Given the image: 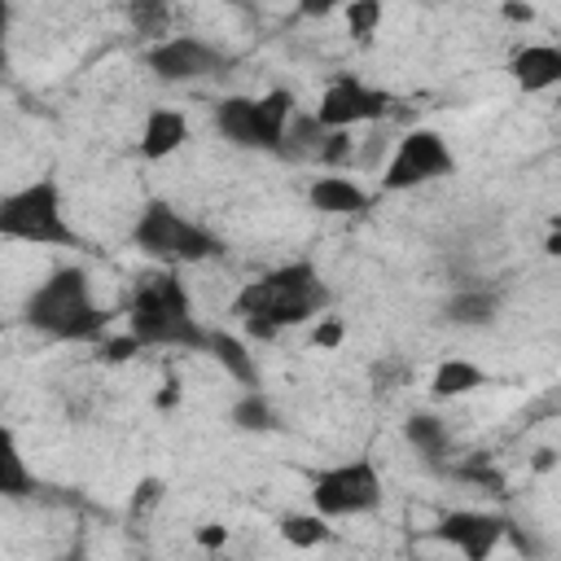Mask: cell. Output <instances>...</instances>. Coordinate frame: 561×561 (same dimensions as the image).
Masks as SVG:
<instances>
[{"label":"cell","instance_id":"23","mask_svg":"<svg viewBox=\"0 0 561 561\" xmlns=\"http://www.w3.org/2000/svg\"><path fill=\"white\" fill-rule=\"evenodd\" d=\"M381 13H386V9H381L377 0H351V4H346V26H351V35H355V39H373Z\"/></svg>","mask_w":561,"mask_h":561},{"label":"cell","instance_id":"26","mask_svg":"<svg viewBox=\"0 0 561 561\" xmlns=\"http://www.w3.org/2000/svg\"><path fill=\"white\" fill-rule=\"evenodd\" d=\"M456 478H460V482H478L482 491H504V478H500L491 465H482V460L460 465V469H456Z\"/></svg>","mask_w":561,"mask_h":561},{"label":"cell","instance_id":"9","mask_svg":"<svg viewBox=\"0 0 561 561\" xmlns=\"http://www.w3.org/2000/svg\"><path fill=\"white\" fill-rule=\"evenodd\" d=\"M434 539H443L447 548H456L465 561H491V552L508 539V522L495 517V513L456 508V513H443L438 517Z\"/></svg>","mask_w":561,"mask_h":561},{"label":"cell","instance_id":"34","mask_svg":"<svg viewBox=\"0 0 561 561\" xmlns=\"http://www.w3.org/2000/svg\"><path fill=\"white\" fill-rule=\"evenodd\" d=\"M552 228H557V232H552V237L543 241V250H548V254H561V219H557Z\"/></svg>","mask_w":561,"mask_h":561},{"label":"cell","instance_id":"14","mask_svg":"<svg viewBox=\"0 0 561 561\" xmlns=\"http://www.w3.org/2000/svg\"><path fill=\"white\" fill-rule=\"evenodd\" d=\"M206 351H210V359H215V364H219L237 386H245V390H259V386H263L259 364H254V355L245 351V342H241V337H232V333H224V329H210Z\"/></svg>","mask_w":561,"mask_h":561},{"label":"cell","instance_id":"16","mask_svg":"<svg viewBox=\"0 0 561 561\" xmlns=\"http://www.w3.org/2000/svg\"><path fill=\"white\" fill-rule=\"evenodd\" d=\"M478 386H486V373L478 364H469V359H443L434 368V377H430V394L434 399H456V394H469Z\"/></svg>","mask_w":561,"mask_h":561},{"label":"cell","instance_id":"7","mask_svg":"<svg viewBox=\"0 0 561 561\" xmlns=\"http://www.w3.org/2000/svg\"><path fill=\"white\" fill-rule=\"evenodd\" d=\"M456 171V158L447 149V140L434 131V127H416L399 140V149L390 153L386 171H381V188L386 193H403V188H416V184H430L438 175H451Z\"/></svg>","mask_w":561,"mask_h":561},{"label":"cell","instance_id":"33","mask_svg":"<svg viewBox=\"0 0 561 561\" xmlns=\"http://www.w3.org/2000/svg\"><path fill=\"white\" fill-rule=\"evenodd\" d=\"M552 465H557V451H552V447H539V451H535V469H539V473H548Z\"/></svg>","mask_w":561,"mask_h":561},{"label":"cell","instance_id":"15","mask_svg":"<svg viewBox=\"0 0 561 561\" xmlns=\"http://www.w3.org/2000/svg\"><path fill=\"white\" fill-rule=\"evenodd\" d=\"M307 202H311L316 210H324V215H355V210L368 206V193H364L355 180H346V175H320V180L307 188Z\"/></svg>","mask_w":561,"mask_h":561},{"label":"cell","instance_id":"27","mask_svg":"<svg viewBox=\"0 0 561 561\" xmlns=\"http://www.w3.org/2000/svg\"><path fill=\"white\" fill-rule=\"evenodd\" d=\"M136 351H140V337H131V333H123V337H105L96 355H101L105 364H123V359H131Z\"/></svg>","mask_w":561,"mask_h":561},{"label":"cell","instance_id":"20","mask_svg":"<svg viewBox=\"0 0 561 561\" xmlns=\"http://www.w3.org/2000/svg\"><path fill=\"white\" fill-rule=\"evenodd\" d=\"M324 140H329V131L320 127V118L316 114H294L289 118V131H285V158H320V149H324Z\"/></svg>","mask_w":561,"mask_h":561},{"label":"cell","instance_id":"11","mask_svg":"<svg viewBox=\"0 0 561 561\" xmlns=\"http://www.w3.org/2000/svg\"><path fill=\"white\" fill-rule=\"evenodd\" d=\"M215 127L232 145H241V149H267V153H280L285 149V140L267 127V118L259 110V96H224L215 105Z\"/></svg>","mask_w":561,"mask_h":561},{"label":"cell","instance_id":"22","mask_svg":"<svg viewBox=\"0 0 561 561\" xmlns=\"http://www.w3.org/2000/svg\"><path fill=\"white\" fill-rule=\"evenodd\" d=\"M0 491H4L9 500H22V495H31V491H35V478H31L26 460H22V447H18L13 430L4 434V482H0Z\"/></svg>","mask_w":561,"mask_h":561},{"label":"cell","instance_id":"19","mask_svg":"<svg viewBox=\"0 0 561 561\" xmlns=\"http://www.w3.org/2000/svg\"><path fill=\"white\" fill-rule=\"evenodd\" d=\"M232 425L245 430V434H272V430H280V416H276V408L263 390H245L232 403Z\"/></svg>","mask_w":561,"mask_h":561},{"label":"cell","instance_id":"32","mask_svg":"<svg viewBox=\"0 0 561 561\" xmlns=\"http://www.w3.org/2000/svg\"><path fill=\"white\" fill-rule=\"evenodd\" d=\"M500 13H504L508 22H535V9H530V4H500Z\"/></svg>","mask_w":561,"mask_h":561},{"label":"cell","instance_id":"10","mask_svg":"<svg viewBox=\"0 0 561 561\" xmlns=\"http://www.w3.org/2000/svg\"><path fill=\"white\" fill-rule=\"evenodd\" d=\"M386 105H390V96L381 88H368L359 79H337V83L324 88V96L316 105V118H320L324 131H351L355 123L381 118Z\"/></svg>","mask_w":561,"mask_h":561},{"label":"cell","instance_id":"31","mask_svg":"<svg viewBox=\"0 0 561 561\" xmlns=\"http://www.w3.org/2000/svg\"><path fill=\"white\" fill-rule=\"evenodd\" d=\"M175 403H180V381H167V386L153 394V408L167 412V408H175Z\"/></svg>","mask_w":561,"mask_h":561},{"label":"cell","instance_id":"5","mask_svg":"<svg viewBox=\"0 0 561 561\" xmlns=\"http://www.w3.org/2000/svg\"><path fill=\"white\" fill-rule=\"evenodd\" d=\"M0 237L31 241V245H83V237L61 215L57 180H35L26 188H13L0 202Z\"/></svg>","mask_w":561,"mask_h":561},{"label":"cell","instance_id":"28","mask_svg":"<svg viewBox=\"0 0 561 561\" xmlns=\"http://www.w3.org/2000/svg\"><path fill=\"white\" fill-rule=\"evenodd\" d=\"M342 337H346V329H342V320H333V316L311 329V346H316V351H337Z\"/></svg>","mask_w":561,"mask_h":561},{"label":"cell","instance_id":"25","mask_svg":"<svg viewBox=\"0 0 561 561\" xmlns=\"http://www.w3.org/2000/svg\"><path fill=\"white\" fill-rule=\"evenodd\" d=\"M127 13L140 35H162V26H167V4H131Z\"/></svg>","mask_w":561,"mask_h":561},{"label":"cell","instance_id":"2","mask_svg":"<svg viewBox=\"0 0 561 561\" xmlns=\"http://www.w3.org/2000/svg\"><path fill=\"white\" fill-rule=\"evenodd\" d=\"M324 302H329V289H324L320 272L307 259H298V263H285V267L250 280L232 298V316L237 320H267L276 329H289V324L311 320Z\"/></svg>","mask_w":561,"mask_h":561},{"label":"cell","instance_id":"4","mask_svg":"<svg viewBox=\"0 0 561 561\" xmlns=\"http://www.w3.org/2000/svg\"><path fill=\"white\" fill-rule=\"evenodd\" d=\"M131 245L145 250L149 259H162V263H202V259L224 254V245H219L215 232H206L202 224L184 219V215H180L171 202H162V197L145 202L140 219H136V228H131Z\"/></svg>","mask_w":561,"mask_h":561},{"label":"cell","instance_id":"1","mask_svg":"<svg viewBox=\"0 0 561 561\" xmlns=\"http://www.w3.org/2000/svg\"><path fill=\"white\" fill-rule=\"evenodd\" d=\"M127 333L140 346H175V351H206L210 329L197 324L188 289L175 272H140L127 298Z\"/></svg>","mask_w":561,"mask_h":561},{"label":"cell","instance_id":"24","mask_svg":"<svg viewBox=\"0 0 561 561\" xmlns=\"http://www.w3.org/2000/svg\"><path fill=\"white\" fill-rule=\"evenodd\" d=\"M167 495V486H162V478H140L136 486H131V500H127V513L131 517H140V513H149L158 500Z\"/></svg>","mask_w":561,"mask_h":561},{"label":"cell","instance_id":"3","mask_svg":"<svg viewBox=\"0 0 561 561\" xmlns=\"http://www.w3.org/2000/svg\"><path fill=\"white\" fill-rule=\"evenodd\" d=\"M26 324L57 337V342H92L105 333V311L88 294L83 267H57L31 298H26Z\"/></svg>","mask_w":561,"mask_h":561},{"label":"cell","instance_id":"36","mask_svg":"<svg viewBox=\"0 0 561 561\" xmlns=\"http://www.w3.org/2000/svg\"><path fill=\"white\" fill-rule=\"evenodd\" d=\"M215 561H232V557H215Z\"/></svg>","mask_w":561,"mask_h":561},{"label":"cell","instance_id":"8","mask_svg":"<svg viewBox=\"0 0 561 561\" xmlns=\"http://www.w3.org/2000/svg\"><path fill=\"white\" fill-rule=\"evenodd\" d=\"M145 66L162 79V83H188L202 75H219L224 70V53L197 35H167L145 53Z\"/></svg>","mask_w":561,"mask_h":561},{"label":"cell","instance_id":"17","mask_svg":"<svg viewBox=\"0 0 561 561\" xmlns=\"http://www.w3.org/2000/svg\"><path fill=\"white\" fill-rule=\"evenodd\" d=\"M403 438H408V447L421 451L430 465H438L443 451H447V425H443V416H434V412H412V416L403 421Z\"/></svg>","mask_w":561,"mask_h":561},{"label":"cell","instance_id":"12","mask_svg":"<svg viewBox=\"0 0 561 561\" xmlns=\"http://www.w3.org/2000/svg\"><path fill=\"white\" fill-rule=\"evenodd\" d=\"M508 75L522 92H548L561 83V48L557 44H522L508 57Z\"/></svg>","mask_w":561,"mask_h":561},{"label":"cell","instance_id":"29","mask_svg":"<svg viewBox=\"0 0 561 561\" xmlns=\"http://www.w3.org/2000/svg\"><path fill=\"white\" fill-rule=\"evenodd\" d=\"M351 158V131H329V140H324V149H320V162L324 167H337V162H346Z\"/></svg>","mask_w":561,"mask_h":561},{"label":"cell","instance_id":"6","mask_svg":"<svg viewBox=\"0 0 561 561\" xmlns=\"http://www.w3.org/2000/svg\"><path fill=\"white\" fill-rule=\"evenodd\" d=\"M381 504V478L373 460H346L311 478V508L320 517H355Z\"/></svg>","mask_w":561,"mask_h":561},{"label":"cell","instance_id":"13","mask_svg":"<svg viewBox=\"0 0 561 561\" xmlns=\"http://www.w3.org/2000/svg\"><path fill=\"white\" fill-rule=\"evenodd\" d=\"M184 140H188V118H184V110L158 105V110L145 114V127H140V158L162 162V158H171Z\"/></svg>","mask_w":561,"mask_h":561},{"label":"cell","instance_id":"30","mask_svg":"<svg viewBox=\"0 0 561 561\" xmlns=\"http://www.w3.org/2000/svg\"><path fill=\"white\" fill-rule=\"evenodd\" d=\"M193 539H197L202 548H210V552H215V548H224V543H228V526L206 522V526H197V535H193Z\"/></svg>","mask_w":561,"mask_h":561},{"label":"cell","instance_id":"35","mask_svg":"<svg viewBox=\"0 0 561 561\" xmlns=\"http://www.w3.org/2000/svg\"><path fill=\"white\" fill-rule=\"evenodd\" d=\"M302 13H307V18H320V13H329V4H324V0H316V4L307 0V4H302Z\"/></svg>","mask_w":561,"mask_h":561},{"label":"cell","instance_id":"18","mask_svg":"<svg viewBox=\"0 0 561 561\" xmlns=\"http://www.w3.org/2000/svg\"><path fill=\"white\" fill-rule=\"evenodd\" d=\"M500 311V298L491 289H460L447 298V320L451 324H465V329H478V324H491Z\"/></svg>","mask_w":561,"mask_h":561},{"label":"cell","instance_id":"21","mask_svg":"<svg viewBox=\"0 0 561 561\" xmlns=\"http://www.w3.org/2000/svg\"><path fill=\"white\" fill-rule=\"evenodd\" d=\"M280 539L294 543V548H316V543H329L333 539V526L316 508L311 513H285L280 517Z\"/></svg>","mask_w":561,"mask_h":561}]
</instances>
